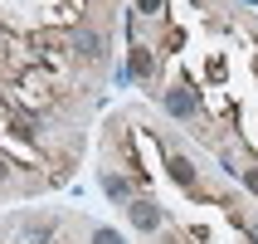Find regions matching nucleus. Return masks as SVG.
<instances>
[{
	"label": "nucleus",
	"instance_id": "nucleus-1",
	"mask_svg": "<svg viewBox=\"0 0 258 244\" xmlns=\"http://www.w3.org/2000/svg\"><path fill=\"white\" fill-rule=\"evenodd\" d=\"M127 210H132V225H137V230H142V234H151V230H156V225H161V210H156V205H151V201H146V196H137V201H132Z\"/></svg>",
	"mask_w": 258,
	"mask_h": 244
},
{
	"label": "nucleus",
	"instance_id": "nucleus-2",
	"mask_svg": "<svg viewBox=\"0 0 258 244\" xmlns=\"http://www.w3.org/2000/svg\"><path fill=\"white\" fill-rule=\"evenodd\" d=\"M166 108L175 117H195V98H190V88H166Z\"/></svg>",
	"mask_w": 258,
	"mask_h": 244
},
{
	"label": "nucleus",
	"instance_id": "nucleus-3",
	"mask_svg": "<svg viewBox=\"0 0 258 244\" xmlns=\"http://www.w3.org/2000/svg\"><path fill=\"white\" fill-rule=\"evenodd\" d=\"M132 73H137V78H151V73H156V64H151V49H146V44H132Z\"/></svg>",
	"mask_w": 258,
	"mask_h": 244
},
{
	"label": "nucleus",
	"instance_id": "nucleus-4",
	"mask_svg": "<svg viewBox=\"0 0 258 244\" xmlns=\"http://www.w3.org/2000/svg\"><path fill=\"white\" fill-rule=\"evenodd\" d=\"M171 176H175V186H185V190L195 186V166H190L185 157H175V161H171Z\"/></svg>",
	"mask_w": 258,
	"mask_h": 244
},
{
	"label": "nucleus",
	"instance_id": "nucleus-5",
	"mask_svg": "<svg viewBox=\"0 0 258 244\" xmlns=\"http://www.w3.org/2000/svg\"><path fill=\"white\" fill-rule=\"evenodd\" d=\"M102 190H107L112 201H127V196H132V186H127V181H122V176H112V171L102 176Z\"/></svg>",
	"mask_w": 258,
	"mask_h": 244
},
{
	"label": "nucleus",
	"instance_id": "nucleus-6",
	"mask_svg": "<svg viewBox=\"0 0 258 244\" xmlns=\"http://www.w3.org/2000/svg\"><path fill=\"white\" fill-rule=\"evenodd\" d=\"M137 10H142V15H161V10H166V0H137Z\"/></svg>",
	"mask_w": 258,
	"mask_h": 244
},
{
	"label": "nucleus",
	"instance_id": "nucleus-7",
	"mask_svg": "<svg viewBox=\"0 0 258 244\" xmlns=\"http://www.w3.org/2000/svg\"><path fill=\"white\" fill-rule=\"evenodd\" d=\"M93 244H122V234H112V230H93Z\"/></svg>",
	"mask_w": 258,
	"mask_h": 244
},
{
	"label": "nucleus",
	"instance_id": "nucleus-8",
	"mask_svg": "<svg viewBox=\"0 0 258 244\" xmlns=\"http://www.w3.org/2000/svg\"><path fill=\"white\" fill-rule=\"evenodd\" d=\"M244 181H248V190L258 196V166H248V171H244Z\"/></svg>",
	"mask_w": 258,
	"mask_h": 244
},
{
	"label": "nucleus",
	"instance_id": "nucleus-9",
	"mask_svg": "<svg viewBox=\"0 0 258 244\" xmlns=\"http://www.w3.org/2000/svg\"><path fill=\"white\" fill-rule=\"evenodd\" d=\"M5 176H10V161H5V157H0V181H5Z\"/></svg>",
	"mask_w": 258,
	"mask_h": 244
},
{
	"label": "nucleus",
	"instance_id": "nucleus-10",
	"mask_svg": "<svg viewBox=\"0 0 258 244\" xmlns=\"http://www.w3.org/2000/svg\"><path fill=\"white\" fill-rule=\"evenodd\" d=\"M253 239H258V225H253Z\"/></svg>",
	"mask_w": 258,
	"mask_h": 244
}]
</instances>
